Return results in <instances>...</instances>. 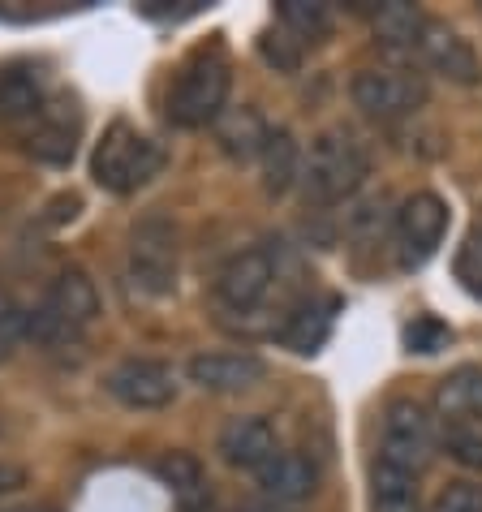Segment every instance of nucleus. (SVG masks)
Segmentation results:
<instances>
[{
	"label": "nucleus",
	"instance_id": "1",
	"mask_svg": "<svg viewBox=\"0 0 482 512\" xmlns=\"http://www.w3.org/2000/svg\"><path fill=\"white\" fill-rule=\"evenodd\" d=\"M366 177H371V155H366L362 138L336 125V130H323L310 142L297 186H302V198L310 207H336L358 194Z\"/></svg>",
	"mask_w": 482,
	"mask_h": 512
},
{
	"label": "nucleus",
	"instance_id": "2",
	"mask_svg": "<svg viewBox=\"0 0 482 512\" xmlns=\"http://www.w3.org/2000/svg\"><path fill=\"white\" fill-rule=\"evenodd\" d=\"M229 87H233L229 56H224L220 48L194 52L190 61L177 69L173 87H168V99H164L168 121L181 125V130H203V125H216L224 104H229Z\"/></svg>",
	"mask_w": 482,
	"mask_h": 512
},
{
	"label": "nucleus",
	"instance_id": "3",
	"mask_svg": "<svg viewBox=\"0 0 482 512\" xmlns=\"http://www.w3.org/2000/svg\"><path fill=\"white\" fill-rule=\"evenodd\" d=\"M95 315H99V293H95L91 276L78 272V267H65V272L48 284L44 302L35 310H26V336L48 349H61V345H74L95 323Z\"/></svg>",
	"mask_w": 482,
	"mask_h": 512
},
{
	"label": "nucleus",
	"instance_id": "4",
	"mask_svg": "<svg viewBox=\"0 0 482 512\" xmlns=\"http://www.w3.org/2000/svg\"><path fill=\"white\" fill-rule=\"evenodd\" d=\"M164 160L168 155H164L160 142L138 134L130 121H117V125H108L104 142H99L95 155H91V177H95L99 190L125 198V194L143 190L151 177H160Z\"/></svg>",
	"mask_w": 482,
	"mask_h": 512
},
{
	"label": "nucleus",
	"instance_id": "5",
	"mask_svg": "<svg viewBox=\"0 0 482 512\" xmlns=\"http://www.w3.org/2000/svg\"><path fill=\"white\" fill-rule=\"evenodd\" d=\"M177 259H181V246H177V224L151 211L134 224L130 233V254H125V272H130L134 293L143 297H168L177 289Z\"/></svg>",
	"mask_w": 482,
	"mask_h": 512
},
{
	"label": "nucleus",
	"instance_id": "6",
	"mask_svg": "<svg viewBox=\"0 0 482 512\" xmlns=\"http://www.w3.org/2000/svg\"><path fill=\"white\" fill-rule=\"evenodd\" d=\"M349 95L371 121H405L427 104V78L405 65H366L353 74Z\"/></svg>",
	"mask_w": 482,
	"mask_h": 512
},
{
	"label": "nucleus",
	"instance_id": "7",
	"mask_svg": "<svg viewBox=\"0 0 482 512\" xmlns=\"http://www.w3.org/2000/svg\"><path fill=\"white\" fill-rule=\"evenodd\" d=\"M448 233V203L431 190L409 194L392 216V250L401 272H418L422 263L435 259V250L444 246Z\"/></svg>",
	"mask_w": 482,
	"mask_h": 512
},
{
	"label": "nucleus",
	"instance_id": "8",
	"mask_svg": "<svg viewBox=\"0 0 482 512\" xmlns=\"http://www.w3.org/2000/svg\"><path fill=\"white\" fill-rule=\"evenodd\" d=\"M435 457V426L431 414L418 401H392L384 409V426H379V461L396 465L405 474H422Z\"/></svg>",
	"mask_w": 482,
	"mask_h": 512
},
{
	"label": "nucleus",
	"instance_id": "9",
	"mask_svg": "<svg viewBox=\"0 0 482 512\" xmlns=\"http://www.w3.org/2000/svg\"><path fill=\"white\" fill-rule=\"evenodd\" d=\"M272 284H276L272 250H263V246L237 250L216 272V302L229 310V315H250V310H259L267 302Z\"/></svg>",
	"mask_w": 482,
	"mask_h": 512
},
{
	"label": "nucleus",
	"instance_id": "10",
	"mask_svg": "<svg viewBox=\"0 0 482 512\" xmlns=\"http://www.w3.org/2000/svg\"><path fill=\"white\" fill-rule=\"evenodd\" d=\"M177 388L173 366L155 358H125L104 375V392L125 409H164L177 401Z\"/></svg>",
	"mask_w": 482,
	"mask_h": 512
},
{
	"label": "nucleus",
	"instance_id": "11",
	"mask_svg": "<svg viewBox=\"0 0 482 512\" xmlns=\"http://www.w3.org/2000/svg\"><path fill=\"white\" fill-rule=\"evenodd\" d=\"M82 138V112L74 99H48L44 108L26 121V151L39 164H69Z\"/></svg>",
	"mask_w": 482,
	"mask_h": 512
},
{
	"label": "nucleus",
	"instance_id": "12",
	"mask_svg": "<svg viewBox=\"0 0 482 512\" xmlns=\"http://www.w3.org/2000/svg\"><path fill=\"white\" fill-rule=\"evenodd\" d=\"M186 375L194 388L216 392V396H233V392H250L254 383L267 379V362L250 349H211V353H194L186 362Z\"/></svg>",
	"mask_w": 482,
	"mask_h": 512
},
{
	"label": "nucleus",
	"instance_id": "13",
	"mask_svg": "<svg viewBox=\"0 0 482 512\" xmlns=\"http://www.w3.org/2000/svg\"><path fill=\"white\" fill-rule=\"evenodd\" d=\"M422 56V65H431L435 74H444L452 82H461V87H474V82L482 78V61H478V52L470 48V39H461L452 26L444 22H431L422 26V35H418V48Z\"/></svg>",
	"mask_w": 482,
	"mask_h": 512
},
{
	"label": "nucleus",
	"instance_id": "14",
	"mask_svg": "<svg viewBox=\"0 0 482 512\" xmlns=\"http://www.w3.org/2000/svg\"><path fill=\"white\" fill-rule=\"evenodd\" d=\"M216 452L224 457V465L233 469H259L267 465L280 452V439H276V426L259 418V414H246V418H233L224 422V431L216 439Z\"/></svg>",
	"mask_w": 482,
	"mask_h": 512
},
{
	"label": "nucleus",
	"instance_id": "15",
	"mask_svg": "<svg viewBox=\"0 0 482 512\" xmlns=\"http://www.w3.org/2000/svg\"><path fill=\"white\" fill-rule=\"evenodd\" d=\"M336 310H340L336 297H323V302H319V297H306L302 306H293L289 315H285L276 340L289 353H302V358H310V353H319L323 345H328L332 323H336Z\"/></svg>",
	"mask_w": 482,
	"mask_h": 512
},
{
	"label": "nucleus",
	"instance_id": "16",
	"mask_svg": "<svg viewBox=\"0 0 482 512\" xmlns=\"http://www.w3.org/2000/svg\"><path fill=\"white\" fill-rule=\"evenodd\" d=\"M259 487H263V495L272 504H302L319 487V469H315L310 457H302V452L280 448L276 457L259 469Z\"/></svg>",
	"mask_w": 482,
	"mask_h": 512
},
{
	"label": "nucleus",
	"instance_id": "17",
	"mask_svg": "<svg viewBox=\"0 0 482 512\" xmlns=\"http://www.w3.org/2000/svg\"><path fill=\"white\" fill-rule=\"evenodd\" d=\"M44 104H48V91H44V78H39L35 65L0 69V121L5 125H26Z\"/></svg>",
	"mask_w": 482,
	"mask_h": 512
},
{
	"label": "nucleus",
	"instance_id": "18",
	"mask_svg": "<svg viewBox=\"0 0 482 512\" xmlns=\"http://www.w3.org/2000/svg\"><path fill=\"white\" fill-rule=\"evenodd\" d=\"M267 134H272V125H267L263 112L250 108V104H246V108H224L220 121H216V142H220V151L229 155V160H237V164L259 160Z\"/></svg>",
	"mask_w": 482,
	"mask_h": 512
},
{
	"label": "nucleus",
	"instance_id": "19",
	"mask_svg": "<svg viewBox=\"0 0 482 512\" xmlns=\"http://www.w3.org/2000/svg\"><path fill=\"white\" fill-rule=\"evenodd\" d=\"M435 409L448 426H482V366H461L435 388Z\"/></svg>",
	"mask_w": 482,
	"mask_h": 512
},
{
	"label": "nucleus",
	"instance_id": "20",
	"mask_svg": "<svg viewBox=\"0 0 482 512\" xmlns=\"http://www.w3.org/2000/svg\"><path fill=\"white\" fill-rule=\"evenodd\" d=\"M259 168H263V190L280 198L289 194V186H297V173H302V151L289 130H272L259 151Z\"/></svg>",
	"mask_w": 482,
	"mask_h": 512
},
{
	"label": "nucleus",
	"instance_id": "21",
	"mask_svg": "<svg viewBox=\"0 0 482 512\" xmlns=\"http://www.w3.org/2000/svg\"><path fill=\"white\" fill-rule=\"evenodd\" d=\"M371 512H422L418 474H405L396 465L375 461L371 474Z\"/></svg>",
	"mask_w": 482,
	"mask_h": 512
},
{
	"label": "nucleus",
	"instance_id": "22",
	"mask_svg": "<svg viewBox=\"0 0 482 512\" xmlns=\"http://www.w3.org/2000/svg\"><path fill=\"white\" fill-rule=\"evenodd\" d=\"M371 26H375V39L384 48H392V52H414L427 18H422L414 5H405V0H392V5H375L371 9Z\"/></svg>",
	"mask_w": 482,
	"mask_h": 512
},
{
	"label": "nucleus",
	"instance_id": "23",
	"mask_svg": "<svg viewBox=\"0 0 482 512\" xmlns=\"http://www.w3.org/2000/svg\"><path fill=\"white\" fill-rule=\"evenodd\" d=\"M276 18L297 44H323L332 35V5L323 0H276Z\"/></svg>",
	"mask_w": 482,
	"mask_h": 512
},
{
	"label": "nucleus",
	"instance_id": "24",
	"mask_svg": "<svg viewBox=\"0 0 482 512\" xmlns=\"http://www.w3.org/2000/svg\"><path fill=\"white\" fill-rule=\"evenodd\" d=\"M444 452L461 469L482 474V426H444Z\"/></svg>",
	"mask_w": 482,
	"mask_h": 512
},
{
	"label": "nucleus",
	"instance_id": "25",
	"mask_svg": "<svg viewBox=\"0 0 482 512\" xmlns=\"http://www.w3.org/2000/svg\"><path fill=\"white\" fill-rule=\"evenodd\" d=\"M448 340H452L448 323H439V319H431V315H422V319H414V323L405 327L409 353H439V349H448Z\"/></svg>",
	"mask_w": 482,
	"mask_h": 512
},
{
	"label": "nucleus",
	"instance_id": "26",
	"mask_svg": "<svg viewBox=\"0 0 482 512\" xmlns=\"http://www.w3.org/2000/svg\"><path fill=\"white\" fill-rule=\"evenodd\" d=\"M427 512H482V482H448Z\"/></svg>",
	"mask_w": 482,
	"mask_h": 512
},
{
	"label": "nucleus",
	"instance_id": "27",
	"mask_svg": "<svg viewBox=\"0 0 482 512\" xmlns=\"http://www.w3.org/2000/svg\"><path fill=\"white\" fill-rule=\"evenodd\" d=\"M457 280L465 284V293L482 297V233H470L457 250Z\"/></svg>",
	"mask_w": 482,
	"mask_h": 512
},
{
	"label": "nucleus",
	"instance_id": "28",
	"mask_svg": "<svg viewBox=\"0 0 482 512\" xmlns=\"http://www.w3.org/2000/svg\"><path fill=\"white\" fill-rule=\"evenodd\" d=\"M18 340H26V310L0 306V362L18 349Z\"/></svg>",
	"mask_w": 482,
	"mask_h": 512
},
{
	"label": "nucleus",
	"instance_id": "29",
	"mask_svg": "<svg viewBox=\"0 0 482 512\" xmlns=\"http://www.w3.org/2000/svg\"><path fill=\"white\" fill-rule=\"evenodd\" d=\"M263 56H267V65L285 69V74H293L297 61H302V52L289 48V44H285V35H267V39H263Z\"/></svg>",
	"mask_w": 482,
	"mask_h": 512
},
{
	"label": "nucleus",
	"instance_id": "30",
	"mask_svg": "<svg viewBox=\"0 0 482 512\" xmlns=\"http://www.w3.org/2000/svg\"><path fill=\"white\" fill-rule=\"evenodd\" d=\"M18 487H26V469L13 465V461H0V495L18 491Z\"/></svg>",
	"mask_w": 482,
	"mask_h": 512
},
{
	"label": "nucleus",
	"instance_id": "31",
	"mask_svg": "<svg viewBox=\"0 0 482 512\" xmlns=\"http://www.w3.org/2000/svg\"><path fill=\"white\" fill-rule=\"evenodd\" d=\"M241 512H280L276 504H250V508H241Z\"/></svg>",
	"mask_w": 482,
	"mask_h": 512
},
{
	"label": "nucleus",
	"instance_id": "32",
	"mask_svg": "<svg viewBox=\"0 0 482 512\" xmlns=\"http://www.w3.org/2000/svg\"><path fill=\"white\" fill-rule=\"evenodd\" d=\"M5 512H52V508H35V504H26V508H5Z\"/></svg>",
	"mask_w": 482,
	"mask_h": 512
}]
</instances>
